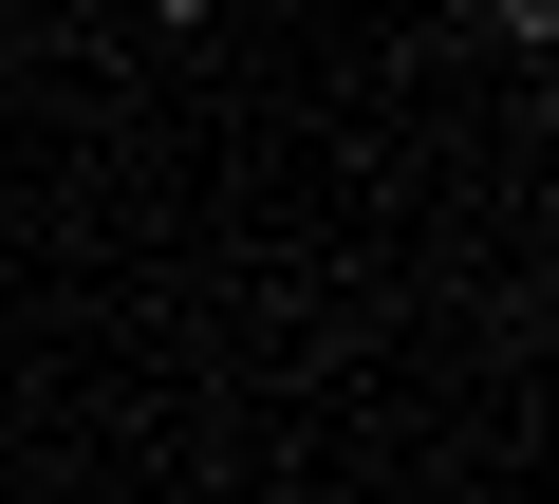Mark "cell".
<instances>
[]
</instances>
